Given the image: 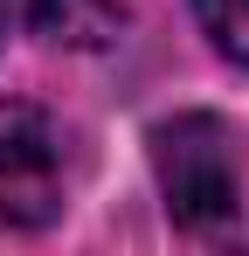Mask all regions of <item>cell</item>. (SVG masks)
<instances>
[{"label": "cell", "instance_id": "3957f363", "mask_svg": "<svg viewBox=\"0 0 249 256\" xmlns=\"http://www.w3.org/2000/svg\"><path fill=\"white\" fill-rule=\"evenodd\" d=\"M194 14L228 62H249V0H194Z\"/></svg>", "mask_w": 249, "mask_h": 256}, {"label": "cell", "instance_id": "277c9868", "mask_svg": "<svg viewBox=\"0 0 249 256\" xmlns=\"http://www.w3.org/2000/svg\"><path fill=\"white\" fill-rule=\"evenodd\" d=\"M21 7H28V21L42 35H83L90 14H97V0H21Z\"/></svg>", "mask_w": 249, "mask_h": 256}, {"label": "cell", "instance_id": "6da1fadb", "mask_svg": "<svg viewBox=\"0 0 249 256\" xmlns=\"http://www.w3.org/2000/svg\"><path fill=\"white\" fill-rule=\"evenodd\" d=\"M152 173H160L166 214L180 228H228L242 208V173H236V132L214 111H180L152 125Z\"/></svg>", "mask_w": 249, "mask_h": 256}, {"label": "cell", "instance_id": "7a4b0ae2", "mask_svg": "<svg viewBox=\"0 0 249 256\" xmlns=\"http://www.w3.org/2000/svg\"><path fill=\"white\" fill-rule=\"evenodd\" d=\"M70 166H62V132L42 104L0 97V228H42L62 214Z\"/></svg>", "mask_w": 249, "mask_h": 256}]
</instances>
